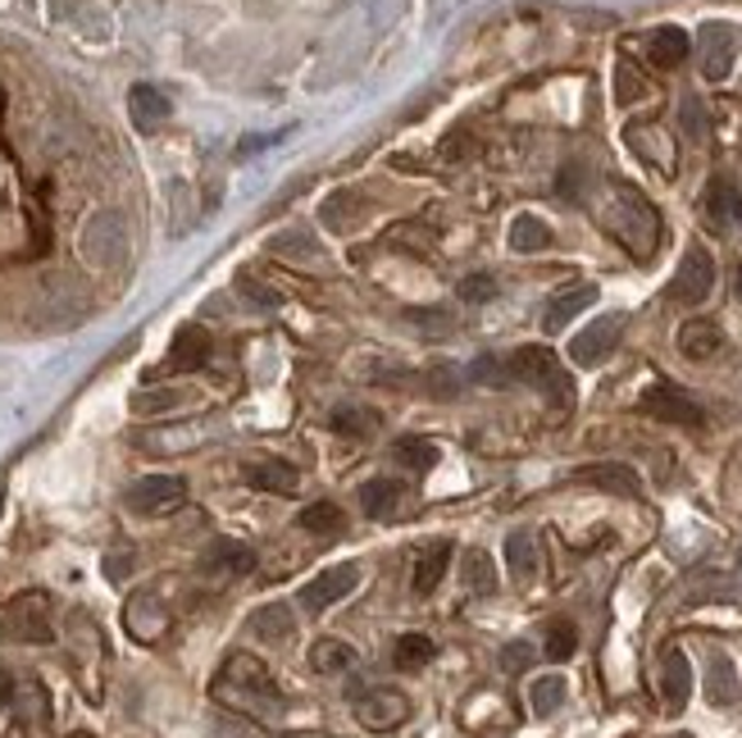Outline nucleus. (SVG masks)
<instances>
[{
    "instance_id": "nucleus-1",
    "label": "nucleus",
    "mask_w": 742,
    "mask_h": 738,
    "mask_svg": "<svg viewBox=\"0 0 742 738\" xmlns=\"http://www.w3.org/2000/svg\"><path fill=\"white\" fill-rule=\"evenodd\" d=\"M602 224H606V233L620 242L629 256H638V260H652L656 256V246H661V214H656V205L647 201L642 192L610 188V197L602 205Z\"/></svg>"
},
{
    "instance_id": "nucleus-2",
    "label": "nucleus",
    "mask_w": 742,
    "mask_h": 738,
    "mask_svg": "<svg viewBox=\"0 0 742 738\" xmlns=\"http://www.w3.org/2000/svg\"><path fill=\"white\" fill-rule=\"evenodd\" d=\"M214 693H220L224 702H233V706H241V712H256V716H273L278 706H283V697H278V684H273V674L265 670V661L246 657V652L228 657V666L220 670V684H214Z\"/></svg>"
},
{
    "instance_id": "nucleus-3",
    "label": "nucleus",
    "mask_w": 742,
    "mask_h": 738,
    "mask_svg": "<svg viewBox=\"0 0 742 738\" xmlns=\"http://www.w3.org/2000/svg\"><path fill=\"white\" fill-rule=\"evenodd\" d=\"M506 365H510V379L515 383H529V388L547 392L555 406H570L574 402V383H570V374L561 369V360H555L551 347H515L506 356Z\"/></svg>"
},
{
    "instance_id": "nucleus-4",
    "label": "nucleus",
    "mask_w": 742,
    "mask_h": 738,
    "mask_svg": "<svg viewBox=\"0 0 742 738\" xmlns=\"http://www.w3.org/2000/svg\"><path fill=\"white\" fill-rule=\"evenodd\" d=\"M638 411L661 420V424H678V428H701L706 424V411L693 402L684 388H674V383H652L638 396Z\"/></svg>"
},
{
    "instance_id": "nucleus-5",
    "label": "nucleus",
    "mask_w": 742,
    "mask_h": 738,
    "mask_svg": "<svg viewBox=\"0 0 742 738\" xmlns=\"http://www.w3.org/2000/svg\"><path fill=\"white\" fill-rule=\"evenodd\" d=\"M738 46H742V33L733 23H701L697 33V59H701V74L710 82H724L733 74V59H738Z\"/></svg>"
},
{
    "instance_id": "nucleus-6",
    "label": "nucleus",
    "mask_w": 742,
    "mask_h": 738,
    "mask_svg": "<svg viewBox=\"0 0 742 738\" xmlns=\"http://www.w3.org/2000/svg\"><path fill=\"white\" fill-rule=\"evenodd\" d=\"M188 502V479L182 474H146L128 488V511L137 515H169Z\"/></svg>"
},
{
    "instance_id": "nucleus-7",
    "label": "nucleus",
    "mask_w": 742,
    "mask_h": 738,
    "mask_svg": "<svg viewBox=\"0 0 742 738\" xmlns=\"http://www.w3.org/2000/svg\"><path fill=\"white\" fill-rule=\"evenodd\" d=\"M710 292H716V260H710L706 246H688L684 260H678L674 283H670V297L678 305H701Z\"/></svg>"
},
{
    "instance_id": "nucleus-8",
    "label": "nucleus",
    "mask_w": 742,
    "mask_h": 738,
    "mask_svg": "<svg viewBox=\"0 0 742 738\" xmlns=\"http://www.w3.org/2000/svg\"><path fill=\"white\" fill-rule=\"evenodd\" d=\"M620 333H625V315H597L593 324H583L574 337H570V360L593 369L602 365L615 347H620Z\"/></svg>"
},
{
    "instance_id": "nucleus-9",
    "label": "nucleus",
    "mask_w": 742,
    "mask_h": 738,
    "mask_svg": "<svg viewBox=\"0 0 742 738\" xmlns=\"http://www.w3.org/2000/svg\"><path fill=\"white\" fill-rule=\"evenodd\" d=\"M356 583H360V566H356V561H347V566H328V570H319L311 583H305L296 602L311 611V615H319V611H328L333 602L351 597V593H356Z\"/></svg>"
},
{
    "instance_id": "nucleus-10",
    "label": "nucleus",
    "mask_w": 742,
    "mask_h": 738,
    "mask_svg": "<svg viewBox=\"0 0 742 738\" xmlns=\"http://www.w3.org/2000/svg\"><path fill=\"white\" fill-rule=\"evenodd\" d=\"M356 716L364 729H396L411 716V697L401 689H369L356 697Z\"/></svg>"
},
{
    "instance_id": "nucleus-11",
    "label": "nucleus",
    "mask_w": 742,
    "mask_h": 738,
    "mask_svg": "<svg viewBox=\"0 0 742 738\" xmlns=\"http://www.w3.org/2000/svg\"><path fill=\"white\" fill-rule=\"evenodd\" d=\"M5 629H10V638H19V642H50L55 629H50V620H46V597H42V593L14 597V602L5 606Z\"/></svg>"
},
{
    "instance_id": "nucleus-12",
    "label": "nucleus",
    "mask_w": 742,
    "mask_h": 738,
    "mask_svg": "<svg viewBox=\"0 0 742 738\" xmlns=\"http://www.w3.org/2000/svg\"><path fill=\"white\" fill-rule=\"evenodd\" d=\"M210 333L201 324H182L169 343V360H165V374H192V369H205L210 365Z\"/></svg>"
},
{
    "instance_id": "nucleus-13",
    "label": "nucleus",
    "mask_w": 742,
    "mask_h": 738,
    "mask_svg": "<svg viewBox=\"0 0 742 738\" xmlns=\"http://www.w3.org/2000/svg\"><path fill=\"white\" fill-rule=\"evenodd\" d=\"M678 351H684V360H693V365L716 360L724 351V328L706 315H693V320L678 324Z\"/></svg>"
},
{
    "instance_id": "nucleus-14",
    "label": "nucleus",
    "mask_w": 742,
    "mask_h": 738,
    "mask_svg": "<svg viewBox=\"0 0 742 738\" xmlns=\"http://www.w3.org/2000/svg\"><path fill=\"white\" fill-rule=\"evenodd\" d=\"M597 283H570V288H561V292H551V301H547V311H542V328L547 333H561L574 315H583L587 305H597Z\"/></svg>"
},
{
    "instance_id": "nucleus-15",
    "label": "nucleus",
    "mask_w": 742,
    "mask_h": 738,
    "mask_svg": "<svg viewBox=\"0 0 742 738\" xmlns=\"http://www.w3.org/2000/svg\"><path fill=\"white\" fill-rule=\"evenodd\" d=\"M251 570H256V551L246 543H233V538H220L201 557V574H210V579H241Z\"/></svg>"
},
{
    "instance_id": "nucleus-16",
    "label": "nucleus",
    "mask_w": 742,
    "mask_h": 738,
    "mask_svg": "<svg viewBox=\"0 0 742 738\" xmlns=\"http://www.w3.org/2000/svg\"><path fill=\"white\" fill-rule=\"evenodd\" d=\"M574 483H593L602 492H615V497H642V479L620 466V460H602V466H583L574 470Z\"/></svg>"
},
{
    "instance_id": "nucleus-17",
    "label": "nucleus",
    "mask_w": 742,
    "mask_h": 738,
    "mask_svg": "<svg viewBox=\"0 0 742 738\" xmlns=\"http://www.w3.org/2000/svg\"><path fill=\"white\" fill-rule=\"evenodd\" d=\"M661 693L670 712H684L688 697H693V661L684 648H670L661 661Z\"/></svg>"
},
{
    "instance_id": "nucleus-18",
    "label": "nucleus",
    "mask_w": 742,
    "mask_h": 738,
    "mask_svg": "<svg viewBox=\"0 0 742 738\" xmlns=\"http://www.w3.org/2000/svg\"><path fill=\"white\" fill-rule=\"evenodd\" d=\"M406 506V483L401 479H369L360 483V511L369 519H396Z\"/></svg>"
},
{
    "instance_id": "nucleus-19",
    "label": "nucleus",
    "mask_w": 742,
    "mask_h": 738,
    "mask_svg": "<svg viewBox=\"0 0 742 738\" xmlns=\"http://www.w3.org/2000/svg\"><path fill=\"white\" fill-rule=\"evenodd\" d=\"M241 479L251 483V488H260V492H296V483H301V474H296V466H288V460H273V456H260V460H246L241 466Z\"/></svg>"
},
{
    "instance_id": "nucleus-20",
    "label": "nucleus",
    "mask_w": 742,
    "mask_h": 738,
    "mask_svg": "<svg viewBox=\"0 0 742 738\" xmlns=\"http://www.w3.org/2000/svg\"><path fill=\"white\" fill-rule=\"evenodd\" d=\"M128 114H133V123L142 133H156L160 123L173 114V105H169V97L160 87H150V82H137L133 91H128Z\"/></svg>"
},
{
    "instance_id": "nucleus-21",
    "label": "nucleus",
    "mask_w": 742,
    "mask_h": 738,
    "mask_svg": "<svg viewBox=\"0 0 742 738\" xmlns=\"http://www.w3.org/2000/svg\"><path fill=\"white\" fill-rule=\"evenodd\" d=\"M688 51H693V37L684 33V27H674V23L656 27L652 42H647V55H652L656 69H678L688 59Z\"/></svg>"
},
{
    "instance_id": "nucleus-22",
    "label": "nucleus",
    "mask_w": 742,
    "mask_h": 738,
    "mask_svg": "<svg viewBox=\"0 0 742 738\" xmlns=\"http://www.w3.org/2000/svg\"><path fill=\"white\" fill-rule=\"evenodd\" d=\"M328 424H333V434H342V438H374L379 424H383V415H379L374 406L347 402V406H337V411L328 415Z\"/></svg>"
},
{
    "instance_id": "nucleus-23",
    "label": "nucleus",
    "mask_w": 742,
    "mask_h": 738,
    "mask_svg": "<svg viewBox=\"0 0 742 738\" xmlns=\"http://www.w3.org/2000/svg\"><path fill=\"white\" fill-rule=\"evenodd\" d=\"M451 557H456V547H451V543H432V547H424V557L415 561V593H419V597H428V593L447 579Z\"/></svg>"
},
{
    "instance_id": "nucleus-24",
    "label": "nucleus",
    "mask_w": 742,
    "mask_h": 738,
    "mask_svg": "<svg viewBox=\"0 0 742 738\" xmlns=\"http://www.w3.org/2000/svg\"><path fill=\"white\" fill-rule=\"evenodd\" d=\"M706 697L716 706H733L742 697V684H738V670L724 652H710V666H706Z\"/></svg>"
},
{
    "instance_id": "nucleus-25",
    "label": "nucleus",
    "mask_w": 742,
    "mask_h": 738,
    "mask_svg": "<svg viewBox=\"0 0 742 738\" xmlns=\"http://www.w3.org/2000/svg\"><path fill=\"white\" fill-rule=\"evenodd\" d=\"M392 460H396L401 470H411V474H428L442 460V451H438V443H428L419 434H406V438L392 443Z\"/></svg>"
},
{
    "instance_id": "nucleus-26",
    "label": "nucleus",
    "mask_w": 742,
    "mask_h": 738,
    "mask_svg": "<svg viewBox=\"0 0 742 738\" xmlns=\"http://www.w3.org/2000/svg\"><path fill=\"white\" fill-rule=\"evenodd\" d=\"M251 634H260L265 642H288L296 634V615L288 602H265L256 615H251Z\"/></svg>"
},
{
    "instance_id": "nucleus-27",
    "label": "nucleus",
    "mask_w": 742,
    "mask_h": 738,
    "mask_svg": "<svg viewBox=\"0 0 742 738\" xmlns=\"http://www.w3.org/2000/svg\"><path fill=\"white\" fill-rule=\"evenodd\" d=\"M119 246H123V224H119V214H97V220L87 224V251L97 256L101 265H110L119 256Z\"/></svg>"
},
{
    "instance_id": "nucleus-28",
    "label": "nucleus",
    "mask_w": 742,
    "mask_h": 738,
    "mask_svg": "<svg viewBox=\"0 0 742 738\" xmlns=\"http://www.w3.org/2000/svg\"><path fill=\"white\" fill-rule=\"evenodd\" d=\"M547 246H551V224L538 220V214H515L510 220V251L533 256V251H547Z\"/></svg>"
},
{
    "instance_id": "nucleus-29",
    "label": "nucleus",
    "mask_w": 742,
    "mask_h": 738,
    "mask_svg": "<svg viewBox=\"0 0 742 738\" xmlns=\"http://www.w3.org/2000/svg\"><path fill=\"white\" fill-rule=\"evenodd\" d=\"M460 579H465V589L487 597V593H497V566H492V557L483 547H470L465 557H460Z\"/></svg>"
},
{
    "instance_id": "nucleus-30",
    "label": "nucleus",
    "mask_w": 742,
    "mask_h": 738,
    "mask_svg": "<svg viewBox=\"0 0 742 738\" xmlns=\"http://www.w3.org/2000/svg\"><path fill=\"white\" fill-rule=\"evenodd\" d=\"M506 566H510V574L519 583H529L538 574V538H533V529H515L506 538Z\"/></svg>"
},
{
    "instance_id": "nucleus-31",
    "label": "nucleus",
    "mask_w": 742,
    "mask_h": 738,
    "mask_svg": "<svg viewBox=\"0 0 742 738\" xmlns=\"http://www.w3.org/2000/svg\"><path fill=\"white\" fill-rule=\"evenodd\" d=\"M296 525L305 529V534H319V538H337L347 529V511L337 506V502H315V506H305L301 515H296Z\"/></svg>"
},
{
    "instance_id": "nucleus-32",
    "label": "nucleus",
    "mask_w": 742,
    "mask_h": 738,
    "mask_svg": "<svg viewBox=\"0 0 742 738\" xmlns=\"http://www.w3.org/2000/svg\"><path fill=\"white\" fill-rule=\"evenodd\" d=\"M311 666H315V674H347L356 666V648L342 638H319L311 648Z\"/></svg>"
},
{
    "instance_id": "nucleus-33",
    "label": "nucleus",
    "mask_w": 742,
    "mask_h": 738,
    "mask_svg": "<svg viewBox=\"0 0 742 738\" xmlns=\"http://www.w3.org/2000/svg\"><path fill=\"white\" fill-rule=\"evenodd\" d=\"M465 383H479V388H510L515 379H510V365H506V356H497V351H483L479 360H470V369H465Z\"/></svg>"
},
{
    "instance_id": "nucleus-34",
    "label": "nucleus",
    "mask_w": 742,
    "mask_h": 738,
    "mask_svg": "<svg viewBox=\"0 0 742 738\" xmlns=\"http://www.w3.org/2000/svg\"><path fill=\"white\" fill-rule=\"evenodd\" d=\"M432 657H438V648H432L428 634H401L396 648H392V661H396L401 670H424Z\"/></svg>"
},
{
    "instance_id": "nucleus-35",
    "label": "nucleus",
    "mask_w": 742,
    "mask_h": 738,
    "mask_svg": "<svg viewBox=\"0 0 742 738\" xmlns=\"http://www.w3.org/2000/svg\"><path fill=\"white\" fill-rule=\"evenodd\" d=\"M565 680L561 674H542V680H533L529 689V706H533V716H555L565 706Z\"/></svg>"
},
{
    "instance_id": "nucleus-36",
    "label": "nucleus",
    "mask_w": 742,
    "mask_h": 738,
    "mask_svg": "<svg viewBox=\"0 0 742 738\" xmlns=\"http://www.w3.org/2000/svg\"><path fill=\"white\" fill-rule=\"evenodd\" d=\"M424 392L432 396V402H451V396H460V383H465V374H460L456 365H432L424 369Z\"/></svg>"
},
{
    "instance_id": "nucleus-37",
    "label": "nucleus",
    "mask_w": 742,
    "mask_h": 738,
    "mask_svg": "<svg viewBox=\"0 0 742 738\" xmlns=\"http://www.w3.org/2000/svg\"><path fill=\"white\" fill-rule=\"evenodd\" d=\"M574 648H578V629H574L570 620H551V625H547V642H542L547 661H570Z\"/></svg>"
},
{
    "instance_id": "nucleus-38",
    "label": "nucleus",
    "mask_w": 742,
    "mask_h": 738,
    "mask_svg": "<svg viewBox=\"0 0 742 738\" xmlns=\"http://www.w3.org/2000/svg\"><path fill=\"white\" fill-rule=\"evenodd\" d=\"M237 292L251 301V305H260V311H278V305H283V292L269 288V283H260L256 273H241V279H237Z\"/></svg>"
},
{
    "instance_id": "nucleus-39",
    "label": "nucleus",
    "mask_w": 742,
    "mask_h": 738,
    "mask_svg": "<svg viewBox=\"0 0 742 738\" xmlns=\"http://www.w3.org/2000/svg\"><path fill=\"white\" fill-rule=\"evenodd\" d=\"M406 320H411V324H415L424 337H447V333L456 328V320L442 311V305H428V311H411Z\"/></svg>"
},
{
    "instance_id": "nucleus-40",
    "label": "nucleus",
    "mask_w": 742,
    "mask_h": 738,
    "mask_svg": "<svg viewBox=\"0 0 742 738\" xmlns=\"http://www.w3.org/2000/svg\"><path fill=\"white\" fill-rule=\"evenodd\" d=\"M529 666H533V642H524V638L506 642V648H502V670L519 674V670H529Z\"/></svg>"
},
{
    "instance_id": "nucleus-41",
    "label": "nucleus",
    "mask_w": 742,
    "mask_h": 738,
    "mask_svg": "<svg viewBox=\"0 0 742 738\" xmlns=\"http://www.w3.org/2000/svg\"><path fill=\"white\" fill-rule=\"evenodd\" d=\"M733 192H729V182L720 178V182H710V197H706V205H710V220H716V224H724L729 220V214H733Z\"/></svg>"
},
{
    "instance_id": "nucleus-42",
    "label": "nucleus",
    "mask_w": 742,
    "mask_h": 738,
    "mask_svg": "<svg viewBox=\"0 0 742 738\" xmlns=\"http://www.w3.org/2000/svg\"><path fill=\"white\" fill-rule=\"evenodd\" d=\"M492 297H497V279H487V273H470V279L460 283V301L483 305V301H492Z\"/></svg>"
},
{
    "instance_id": "nucleus-43",
    "label": "nucleus",
    "mask_w": 742,
    "mask_h": 738,
    "mask_svg": "<svg viewBox=\"0 0 742 738\" xmlns=\"http://www.w3.org/2000/svg\"><path fill=\"white\" fill-rule=\"evenodd\" d=\"M678 119H684V133H688L693 142L706 137V110H701L697 97H684V105H678Z\"/></svg>"
},
{
    "instance_id": "nucleus-44",
    "label": "nucleus",
    "mask_w": 742,
    "mask_h": 738,
    "mask_svg": "<svg viewBox=\"0 0 742 738\" xmlns=\"http://www.w3.org/2000/svg\"><path fill=\"white\" fill-rule=\"evenodd\" d=\"M182 396L178 392H137L133 396V411L137 415H150V411H169V406H178Z\"/></svg>"
},
{
    "instance_id": "nucleus-45",
    "label": "nucleus",
    "mask_w": 742,
    "mask_h": 738,
    "mask_svg": "<svg viewBox=\"0 0 742 738\" xmlns=\"http://www.w3.org/2000/svg\"><path fill=\"white\" fill-rule=\"evenodd\" d=\"M615 91H620V101H625V105L642 97V82H638V74H633L629 65H620V69H615Z\"/></svg>"
},
{
    "instance_id": "nucleus-46",
    "label": "nucleus",
    "mask_w": 742,
    "mask_h": 738,
    "mask_svg": "<svg viewBox=\"0 0 742 738\" xmlns=\"http://www.w3.org/2000/svg\"><path fill=\"white\" fill-rule=\"evenodd\" d=\"M128 566H133V557H110V561H105L110 579H123V574H128Z\"/></svg>"
},
{
    "instance_id": "nucleus-47",
    "label": "nucleus",
    "mask_w": 742,
    "mask_h": 738,
    "mask_svg": "<svg viewBox=\"0 0 742 738\" xmlns=\"http://www.w3.org/2000/svg\"><path fill=\"white\" fill-rule=\"evenodd\" d=\"M10 693H14V680H10V674H5V670H0V706H5V702H10Z\"/></svg>"
},
{
    "instance_id": "nucleus-48",
    "label": "nucleus",
    "mask_w": 742,
    "mask_h": 738,
    "mask_svg": "<svg viewBox=\"0 0 742 738\" xmlns=\"http://www.w3.org/2000/svg\"><path fill=\"white\" fill-rule=\"evenodd\" d=\"M733 292H738V297H742V265H738V269H733Z\"/></svg>"
},
{
    "instance_id": "nucleus-49",
    "label": "nucleus",
    "mask_w": 742,
    "mask_h": 738,
    "mask_svg": "<svg viewBox=\"0 0 742 738\" xmlns=\"http://www.w3.org/2000/svg\"><path fill=\"white\" fill-rule=\"evenodd\" d=\"M733 220H738V224H742V197H738V201H733Z\"/></svg>"
},
{
    "instance_id": "nucleus-50",
    "label": "nucleus",
    "mask_w": 742,
    "mask_h": 738,
    "mask_svg": "<svg viewBox=\"0 0 742 738\" xmlns=\"http://www.w3.org/2000/svg\"><path fill=\"white\" fill-rule=\"evenodd\" d=\"M0 511H5V492H0Z\"/></svg>"
},
{
    "instance_id": "nucleus-51",
    "label": "nucleus",
    "mask_w": 742,
    "mask_h": 738,
    "mask_svg": "<svg viewBox=\"0 0 742 738\" xmlns=\"http://www.w3.org/2000/svg\"><path fill=\"white\" fill-rule=\"evenodd\" d=\"M674 738H693V734H674Z\"/></svg>"
}]
</instances>
